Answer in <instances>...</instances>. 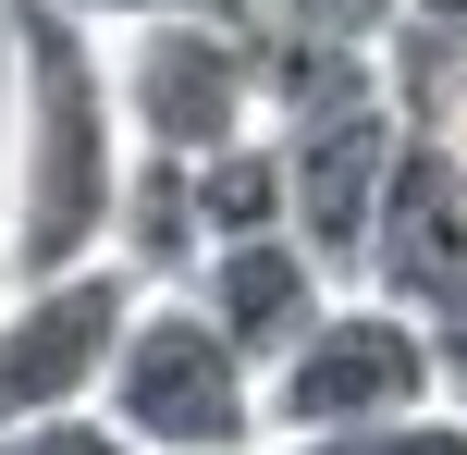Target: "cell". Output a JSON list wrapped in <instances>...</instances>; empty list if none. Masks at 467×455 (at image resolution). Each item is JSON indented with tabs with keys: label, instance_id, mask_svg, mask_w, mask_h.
Listing matches in <instances>:
<instances>
[{
	"label": "cell",
	"instance_id": "obj_1",
	"mask_svg": "<svg viewBox=\"0 0 467 455\" xmlns=\"http://www.w3.org/2000/svg\"><path fill=\"white\" fill-rule=\"evenodd\" d=\"M0 62H13V160H0V259L74 271L111 259V210L136 172L111 37L87 0H0Z\"/></svg>",
	"mask_w": 467,
	"mask_h": 455
},
{
	"label": "cell",
	"instance_id": "obj_2",
	"mask_svg": "<svg viewBox=\"0 0 467 455\" xmlns=\"http://www.w3.org/2000/svg\"><path fill=\"white\" fill-rule=\"evenodd\" d=\"M99 407H111L148 455H246V443H271V382H258V357L197 308V295H148L136 308Z\"/></svg>",
	"mask_w": 467,
	"mask_h": 455
},
{
	"label": "cell",
	"instance_id": "obj_3",
	"mask_svg": "<svg viewBox=\"0 0 467 455\" xmlns=\"http://www.w3.org/2000/svg\"><path fill=\"white\" fill-rule=\"evenodd\" d=\"M443 382V333H431V308H406V295L381 284H345L320 320H307V345L271 369V443H307V431H357V419H394V407H431Z\"/></svg>",
	"mask_w": 467,
	"mask_h": 455
},
{
	"label": "cell",
	"instance_id": "obj_4",
	"mask_svg": "<svg viewBox=\"0 0 467 455\" xmlns=\"http://www.w3.org/2000/svg\"><path fill=\"white\" fill-rule=\"evenodd\" d=\"M111 74H123V111H136V148H210L258 136L271 123V74H258V37L210 0H161V13H123L111 37Z\"/></svg>",
	"mask_w": 467,
	"mask_h": 455
},
{
	"label": "cell",
	"instance_id": "obj_5",
	"mask_svg": "<svg viewBox=\"0 0 467 455\" xmlns=\"http://www.w3.org/2000/svg\"><path fill=\"white\" fill-rule=\"evenodd\" d=\"M148 284L123 259H74V271H13L0 295V419H49V407H99L111 357L136 333Z\"/></svg>",
	"mask_w": 467,
	"mask_h": 455
},
{
	"label": "cell",
	"instance_id": "obj_6",
	"mask_svg": "<svg viewBox=\"0 0 467 455\" xmlns=\"http://www.w3.org/2000/svg\"><path fill=\"white\" fill-rule=\"evenodd\" d=\"M357 284L406 295V308H443L467 284V148L443 123H406L394 148V185H381V222H369V271Z\"/></svg>",
	"mask_w": 467,
	"mask_h": 455
},
{
	"label": "cell",
	"instance_id": "obj_7",
	"mask_svg": "<svg viewBox=\"0 0 467 455\" xmlns=\"http://www.w3.org/2000/svg\"><path fill=\"white\" fill-rule=\"evenodd\" d=\"M185 295H197V308H210L222 333L258 357V382H271V369L307 345V320H320L332 295H345V271H332L320 246H307L296 222H283V234H222L210 259H197V284H185Z\"/></svg>",
	"mask_w": 467,
	"mask_h": 455
},
{
	"label": "cell",
	"instance_id": "obj_8",
	"mask_svg": "<svg viewBox=\"0 0 467 455\" xmlns=\"http://www.w3.org/2000/svg\"><path fill=\"white\" fill-rule=\"evenodd\" d=\"M111 259L136 271L148 295H185V284H197V259H210V210H197V160H185V148H136L123 210H111Z\"/></svg>",
	"mask_w": 467,
	"mask_h": 455
},
{
	"label": "cell",
	"instance_id": "obj_9",
	"mask_svg": "<svg viewBox=\"0 0 467 455\" xmlns=\"http://www.w3.org/2000/svg\"><path fill=\"white\" fill-rule=\"evenodd\" d=\"M197 210H210V246L222 234H283V222H296V172H283V136H271V123L197 160Z\"/></svg>",
	"mask_w": 467,
	"mask_h": 455
},
{
	"label": "cell",
	"instance_id": "obj_10",
	"mask_svg": "<svg viewBox=\"0 0 467 455\" xmlns=\"http://www.w3.org/2000/svg\"><path fill=\"white\" fill-rule=\"evenodd\" d=\"M271 455H467V407H455V394H431V407L357 419V431H307V443H271Z\"/></svg>",
	"mask_w": 467,
	"mask_h": 455
},
{
	"label": "cell",
	"instance_id": "obj_11",
	"mask_svg": "<svg viewBox=\"0 0 467 455\" xmlns=\"http://www.w3.org/2000/svg\"><path fill=\"white\" fill-rule=\"evenodd\" d=\"M0 455H148L111 407H49V419H0Z\"/></svg>",
	"mask_w": 467,
	"mask_h": 455
},
{
	"label": "cell",
	"instance_id": "obj_12",
	"mask_svg": "<svg viewBox=\"0 0 467 455\" xmlns=\"http://www.w3.org/2000/svg\"><path fill=\"white\" fill-rule=\"evenodd\" d=\"M431 333H443V382H455V394H467V284H455V295H443V308H431Z\"/></svg>",
	"mask_w": 467,
	"mask_h": 455
},
{
	"label": "cell",
	"instance_id": "obj_13",
	"mask_svg": "<svg viewBox=\"0 0 467 455\" xmlns=\"http://www.w3.org/2000/svg\"><path fill=\"white\" fill-rule=\"evenodd\" d=\"M406 13H467V0H406Z\"/></svg>",
	"mask_w": 467,
	"mask_h": 455
},
{
	"label": "cell",
	"instance_id": "obj_14",
	"mask_svg": "<svg viewBox=\"0 0 467 455\" xmlns=\"http://www.w3.org/2000/svg\"><path fill=\"white\" fill-rule=\"evenodd\" d=\"M0 295H13V259H0Z\"/></svg>",
	"mask_w": 467,
	"mask_h": 455
},
{
	"label": "cell",
	"instance_id": "obj_15",
	"mask_svg": "<svg viewBox=\"0 0 467 455\" xmlns=\"http://www.w3.org/2000/svg\"><path fill=\"white\" fill-rule=\"evenodd\" d=\"M246 455H271V443H246Z\"/></svg>",
	"mask_w": 467,
	"mask_h": 455
},
{
	"label": "cell",
	"instance_id": "obj_16",
	"mask_svg": "<svg viewBox=\"0 0 467 455\" xmlns=\"http://www.w3.org/2000/svg\"><path fill=\"white\" fill-rule=\"evenodd\" d=\"M455 407H467V394H455Z\"/></svg>",
	"mask_w": 467,
	"mask_h": 455
}]
</instances>
